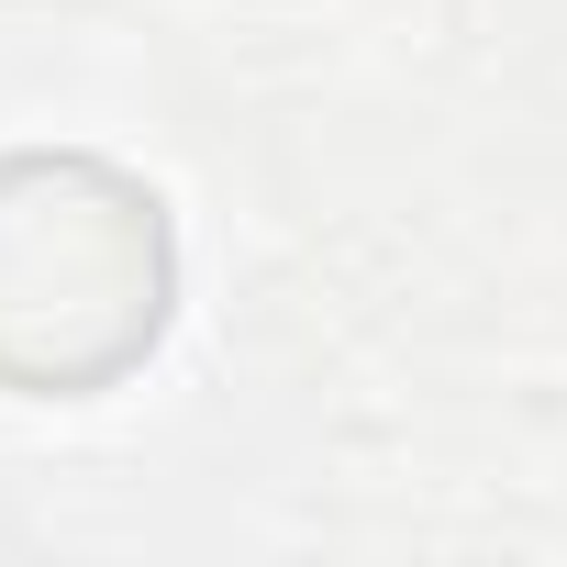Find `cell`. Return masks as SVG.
I'll use <instances>...</instances> for the list:
<instances>
[{"label": "cell", "instance_id": "cell-1", "mask_svg": "<svg viewBox=\"0 0 567 567\" xmlns=\"http://www.w3.org/2000/svg\"><path fill=\"white\" fill-rule=\"evenodd\" d=\"M178 312L167 189L90 145L0 156V390L101 401L123 390Z\"/></svg>", "mask_w": 567, "mask_h": 567}]
</instances>
